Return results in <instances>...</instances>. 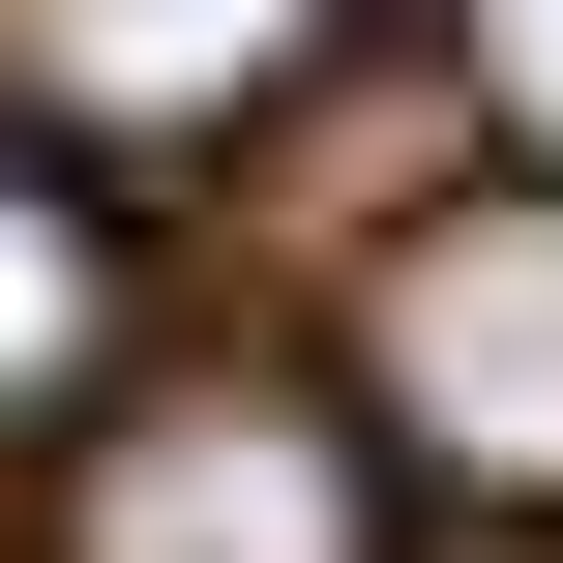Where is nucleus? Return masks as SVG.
Returning a JSON list of instances; mask_svg holds the SVG:
<instances>
[{"instance_id": "nucleus-1", "label": "nucleus", "mask_w": 563, "mask_h": 563, "mask_svg": "<svg viewBox=\"0 0 563 563\" xmlns=\"http://www.w3.org/2000/svg\"><path fill=\"white\" fill-rule=\"evenodd\" d=\"M356 386H386V445H416L445 505L563 534V178H505V208H416V238H386V297H356Z\"/></svg>"}, {"instance_id": "nucleus-2", "label": "nucleus", "mask_w": 563, "mask_h": 563, "mask_svg": "<svg viewBox=\"0 0 563 563\" xmlns=\"http://www.w3.org/2000/svg\"><path fill=\"white\" fill-rule=\"evenodd\" d=\"M59 563H386V475L327 386H148L59 475Z\"/></svg>"}, {"instance_id": "nucleus-3", "label": "nucleus", "mask_w": 563, "mask_h": 563, "mask_svg": "<svg viewBox=\"0 0 563 563\" xmlns=\"http://www.w3.org/2000/svg\"><path fill=\"white\" fill-rule=\"evenodd\" d=\"M356 0H0V119H89V148H208L327 59Z\"/></svg>"}, {"instance_id": "nucleus-4", "label": "nucleus", "mask_w": 563, "mask_h": 563, "mask_svg": "<svg viewBox=\"0 0 563 563\" xmlns=\"http://www.w3.org/2000/svg\"><path fill=\"white\" fill-rule=\"evenodd\" d=\"M89 356H119V238H89V178L0 119V416H59Z\"/></svg>"}, {"instance_id": "nucleus-5", "label": "nucleus", "mask_w": 563, "mask_h": 563, "mask_svg": "<svg viewBox=\"0 0 563 563\" xmlns=\"http://www.w3.org/2000/svg\"><path fill=\"white\" fill-rule=\"evenodd\" d=\"M505 563H563V534H505Z\"/></svg>"}]
</instances>
